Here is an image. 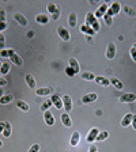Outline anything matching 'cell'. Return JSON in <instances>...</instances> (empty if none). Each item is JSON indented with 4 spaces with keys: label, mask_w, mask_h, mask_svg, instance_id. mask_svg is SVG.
I'll use <instances>...</instances> for the list:
<instances>
[{
    "label": "cell",
    "mask_w": 136,
    "mask_h": 152,
    "mask_svg": "<svg viewBox=\"0 0 136 152\" xmlns=\"http://www.w3.org/2000/svg\"><path fill=\"white\" fill-rule=\"evenodd\" d=\"M85 25L89 26V27H91V28H94L95 33H98L99 30H101V26H99V23H98V19L95 18L94 12H87L86 14Z\"/></svg>",
    "instance_id": "cell-1"
},
{
    "label": "cell",
    "mask_w": 136,
    "mask_h": 152,
    "mask_svg": "<svg viewBox=\"0 0 136 152\" xmlns=\"http://www.w3.org/2000/svg\"><path fill=\"white\" fill-rule=\"evenodd\" d=\"M8 50V57H10V60H11V63L14 64V65L16 66H22L23 65V60H22V57L19 56L16 52H14V49H7Z\"/></svg>",
    "instance_id": "cell-2"
},
{
    "label": "cell",
    "mask_w": 136,
    "mask_h": 152,
    "mask_svg": "<svg viewBox=\"0 0 136 152\" xmlns=\"http://www.w3.org/2000/svg\"><path fill=\"white\" fill-rule=\"evenodd\" d=\"M48 12L52 15V19L57 20V19L60 18L61 12H60V7L57 6L54 3H48Z\"/></svg>",
    "instance_id": "cell-3"
},
{
    "label": "cell",
    "mask_w": 136,
    "mask_h": 152,
    "mask_svg": "<svg viewBox=\"0 0 136 152\" xmlns=\"http://www.w3.org/2000/svg\"><path fill=\"white\" fill-rule=\"evenodd\" d=\"M120 10H121V4L118 3V1H113V3L109 6V8H108V15H110L112 18H113L114 15H117L118 12H120Z\"/></svg>",
    "instance_id": "cell-4"
},
{
    "label": "cell",
    "mask_w": 136,
    "mask_h": 152,
    "mask_svg": "<svg viewBox=\"0 0 136 152\" xmlns=\"http://www.w3.org/2000/svg\"><path fill=\"white\" fill-rule=\"evenodd\" d=\"M118 101L123 102V103H133L136 101V94L133 92H127V94H123L118 98Z\"/></svg>",
    "instance_id": "cell-5"
},
{
    "label": "cell",
    "mask_w": 136,
    "mask_h": 152,
    "mask_svg": "<svg viewBox=\"0 0 136 152\" xmlns=\"http://www.w3.org/2000/svg\"><path fill=\"white\" fill-rule=\"evenodd\" d=\"M57 34L60 35V38L63 39V41H65V42H68L71 39L70 31H68L65 27H63V26H59V27H57Z\"/></svg>",
    "instance_id": "cell-6"
},
{
    "label": "cell",
    "mask_w": 136,
    "mask_h": 152,
    "mask_svg": "<svg viewBox=\"0 0 136 152\" xmlns=\"http://www.w3.org/2000/svg\"><path fill=\"white\" fill-rule=\"evenodd\" d=\"M108 8H109V4L108 3H102L101 6L97 8V11L94 12L95 18H97V19H98V18H104V15L108 12Z\"/></svg>",
    "instance_id": "cell-7"
},
{
    "label": "cell",
    "mask_w": 136,
    "mask_h": 152,
    "mask_svg": "<svg viewBox=\"0 0 136 152\" xmlns=\"http://www.w3.org/2000/svg\"><path fill=\"white\" fill-rule=\"evenodd\" d=\"M61 99H63V107L65 110V113L70 114V111L72 110V99H71V96L70 95H64Z\"/></svg>",
    "instance_id": "cell-8"
},
{
    "label": "cell",
    "mask_w": 136,
    "mask_h": 152,
    "mask_svg": "<svg viewBox=\"0 0 136 152\" xmlns=\"http://www.w3.org/2000/svg\"><path fill=\"white\" fill-rule=\"evenodd\" d=\"M116 52H117L116 45L114 44H108V46H106V58L113 60L114 57H116Z\"/></svg>",
    "instance_id": "cell-9"
},
{
    "label": "cell",
    "mask_w": 136,
    "mask_h": 152,
    "mask_svg": "<svg viewBox=\"0 0 136 152\" xmlns=\"http://www.w3.org/2000/svg\"><path fill=\"white\" fill-rule=\"evenodd\" d=\"M51 101H52V103H53L54 106L57 107V110H61V109H64L63 107V99H61L57 94H52Z\"/></svg>",
    "instance_id": "cell-10"
},
{
    "label": "cell",
    "mask_w": 136,
    "mask_h": 152,
    "mask_svg": "<svg viewBox=\"0 0 136 152\" xmlns=\"http://www.w3.org/2000/svg\"><path fill=\"white\" fill-rule=\"evenodd\" d=\"M98 99V95L95 94V92H90V94H86L85 96L82 98V103H93V102H95Z\"/></svg>",
    "instance_id": "cell-11"
},
{
    "label": "cell",
    "mask_w": 136,
    "mask_h": 152,
    "mask_svg": "<svg viewBox=\"0 0 136 152\" xmlns=\"http://www.w3.org/2000/svg\"><path fill=\"white\" fill-rule=\"evenodd\" d=\"M44 121H45V124H46L48 126H53L54 125V117L49 110L44 111Z\"/></svg>",
    "instance_id": "cell-12"
},
{
    "label": "cell",
    "mask_w": 136,
    "mask_h": 152,
    "mask_svg": "<svg viewBox=\"0 0 136 152\" xmlns=\"http://www.w3.org/2000/svg\"><path fill=\"white\" fill-rule=\"evenodd\" d=\"M35 94L38 96H46V95L53 94V88L51 87H42V88H35Z\"/></svg>",
    "instance_id": "cell-13"
},
{
    "label": "cell",
    "mask_w": 136,
    "mask_h": 152,
    "mask_svg": "<svg viewBox=\"0 0 136 152\" xmlns=\"http://www.w3.org/2000/svg\"><path fill=\"white\" fill-rule=\"evenodd\" d=\"M14 19L16 20V23L21 26H27V19L25 18V15H22L21 12H14Z\"/></svg>",
    "instance_id": "cell-14"
},
{
    "label": "cell",
    "mask_w": 136,
    "mask_h": 152,
    "mask_svg": "<svg viewBox=\"0 0 136 152\" xmlns=\"http://www.w3.org/2000/svg\"><path fill=\"white\" fill-rule=\"evenodd\" d=\"M97 84L102 86V87H108L109 84H110V82H109V77H105V76H95V80H94Z\"/></svg>",
    "instance_id": "cell-15"
},
{
    "label": "cell",
    "mask_w": 136,
    "mask_h": 152,
    "mask_svg": "<svg viewBox=\"0 0 136 152\" xmlns=\"http://www.w3.org/2000/svg\"><path fill=\"white\" fill-rule=\"evenodd\" d=\"M60 120H61V122H63L64 126H67V128L72 126V120H71V117H70V114H68V113H63V114H61Z\"/></svg>",
    "instance_id": "cell-16"
},
{
    "label": "cell",
    "mask_w": 136,
    "mask_h": 152,
    "mask_svg": "<svg viewBox=\"0 0 136 152\" xmlns=\"http://www.w3.org/2000/svg\"><path fill=\"white\" fill-rule=\"evenodd\" d=\"M132 118H133V114H131V113L125 114V115L123 117V120H121V126L123 128L129 126L131 124H132Z\"/></svg>",
    "instance_id": "cell-17"
},
{
    "label": "cell",
    "mask_w": 136,
    "mask_h": 152,
    "mask_svg": "<svg viewBox=\"0 0 136 152\" xmlns=\"http://www.w3.org/2000/svg\"><path fill=\"white\" fill-rule=\"evenodd\" d=\"M98 133H99V130L97 129V128H93V129H90V133L87 134V142H94L95 140H97Z\"/></svg>",
    "instance_id": "cell-18"
},
{
    "label": "cell",
    "mask_w": 136,
    "mask_h": 152,
    "mask_svg": "<svg viewBox=\"0 0 136 152\" xmlns=\"http://www.w3.org/2000/svg\"><path fill=\"white\" fill-rule=\"evenodd\" d=\"M80 142V133L76 130V132L72 133V136H71V140H70V144L71 147H76L78 144Z\"/></svg>",
    "instance_id": "cell-19"
},
{
    "label": "cell",
    "mask_w": 136,
    "mask_h": 152,
    "mask_svg": "<svg viewBox=\"0 0 136 152\" xmlns=\"http://www.w3.org/2000/svg\"><path fill=\"white\" fill-rule=\"evenodd\" d=\"M68 25L72 28L78 26V15H76V12H71L70 15H68Z\"/></svg>",
    "instance_id": "cell-20"
},
{
    "label": "cell",
    "mask_w": 136,
    "mask_h": 152,
    "mask_svg": "<svg viewBox=\"0 0 136 152\" xmlns=\"http://www.w3.org/2000/svg\"><path fill=\"white\" fill-rule=\"evenodd\" d=\"M109 82H110V84L113 86L116 90H123L124 88V84L121 80H118L117 77H109Z\"/></svg>",
    "instance_id": "cell-21"
},
{
    "label": "cell",
    "mask_w": 136,
    "mask_h": 152,
    "mask_svg": "<svg viewBox=\"0 0 136 152\" xmlns=\"http://www.w3.org/2000/svg\"><path fill=\"white\" fill-rule=\"evenodd\" d=\"M11 133H12V129H11V124L8 122V121H4V129H3V134L6 139H8V137H11Z\"/></svg>",
    "instance_id": "cell-22"
},
{
    "label": "cell",
    "mask_w": 136,
    "mask_h": 152,
    "mask_svg": "<svg viewBox=\"0 0 136 152\" xmlns=\"http://www.w3.org/2000/svg\"><path fill=\"white\" fill-rule=\"evenodd\" d=\"M25 80H26V83H27L29 88L35 90V79H34V76L30 75V73H27V75L25 76Z\"/></svg>",
    "instance_id": "cell-23"
},
{
    "label": "cell",
    "mask_w": 136,
    "mask_h": 152,
    "mask_svg": "<svg viewBox=\"0 0 136 152\" xmlns=\"http://www.w3.org/2000/svg\"><path fill=\"white\" fill-rule=\"evenodd\" d=\"M35 22L40 23V25H48L49 18H48L46 14H38V15L35 16Z\"/></svg>",
    "instance_id": "cell-24"
},
{
    "label": "cell",
    "mask_w": 136,
    "mask_h": 152,
    "mask_svg": "<svg viewBox=\"0 0 136 152\" xmlns=\"http://www.w3.org/2000/svg\"><path fill=\"white\" fill-rule=\"evenodd\" d=\"M80 31H82L85 35H89V34H90V37H94V35L97 34V33L94 31V28L89 27V26H86V25H82V26H80Z\"/></svg>",
    "instance_id": "cell-25"
},
{
    "label": "cell",
    "mask_w": 136,
    "mask_h": 152,
    "mask_svg": "<svg viewBox=\"0 0 136 152\" xmlns=\"http://www.w3.org/2000/svg\"><path fill=\"white\" fill-rule=\"evenodd\" d=\"M68 63H70V66H71V68H72V69L75 71V73H79L80 66H79V63H78V60H76V58L71 57L70 60H68Z\"/></svg>",
    "instance_id": "cell-26"
},
{
    "label": "cell",
    "mask_w": 136,
    "mask_h": 152,
    "mask_svg": "<svg viewBox=\"0 0 136 152\" xmlns=\"http://www.w3.org/2000/svg\"><path fill=\"white\" fill-rule=\"evenodd\" d=\"M16 107L19 109V110L25 111V113H27V111H30V106H29L26 102L23 101H16Z\"/></svg>",
    "instance_id": "cell-27"
},
{
    "label": "cell",
    "mask_w": 136,
    "mask_h": 152,
    "mask_svg": "<svg viewBox=\"0 0 136 152\" xmlns=\"http://www.w3.org/2000/svg\"><path fill=\"white\" fill-rule=\"evenodd\" d=\"M14 101V95L12 94H6L1 96V99H0V103L1 104H8L11 103V102Z\"/></svg>",
    "instance_id": "cell-28"
},
{
    "label": "cell",
    "mask_w": 136,
    "mask_h": 152,
    "mask_svg": "<svg viewBox=\"0 0 136 152\" xmlns=\"http://www.w3.org/2000/svg\"><path fill=\"white\" fill-rule=\"evenodd\" d=\"M80 77H82L83 80H86V82H93V80H95V75L91 72H82L80 73Z\"/></svg>",
    "instance_id": "cell-29"
},
{
    "label": "cell",
    "mask_w": 136,
    "mask_h": 152,
    "mask_svg": "<svg viewBox=\"0 0 136 152\" xmlns=\"http://www.w3.org/2000/svg\"><path fill=\"white\" fill-rule=\"evenodd\" d=\"M123 11L127 14L128 16H135V18H136V10L132 8V7H129V6H123Z\"/></svg>",
    "instance_id": "cell-30"
},
{
    "label": "cell",
    "mask_w": 136,
    "mask_h": 152,
    "mask_svg": "<svg viewBox=\"0 0 136 152\" xmlns=\"http://www.w3.org/2000/svg\"><path fill=\"white\" fill-rule=\"evenodd\" d=\"M108 137H109L108 130H102V132L98 133V136H97V140H95V141H104V140H106Z\"/></svg>",
    "instance_id": "cell-31"
},
{
    "label": "cell",
    "mask_w": 136,
    "mask_h": 152,
    "mask_svg": "<svg viewBox=\"0 0 136 152\" xmlns=\"http://www.w3.org/2000/svg\"><path fill=\"white\" fill-rule=\"evenodd\" d=\"M10 63H3L1 64V68H0V75H7L10 72Z\"/></svg>",
    "instance_id": "cell-32"
},
{
    "label": "cell",
    "mask_w": 136,
    "mask_h": 152,
    "mask_svg": "<svg viewBox=\"0 0 136 152\" xmlns=\"http://www.w3.org/2000/svg\"><path fill=\"white\" fill-rule=\"evenodd\" d=\"M52 104H53V103H52V101H51V99H46V101H45L44 103L41 104V110H42V111H46V110H49V107H51Z\"/></svg>",
    "instance_id": "cell-33"
},
{
    "label": "cell",
    "mask_w": 136,
    "mask_h": 152,
    "mask_svg": "<svg viewBox=\"0 0 136 152\" xmlns=\"http://www.w3.org/2000/svg\"><path fill=\"white\" fill-rule=\"evenodd\" d=\"M104 20H105V23H106L108 26L113 25V18H112L110 15H108V14H105V15H104Z\"/></svg>",
    "instance_id": "cell-34"
},
{
    "label": "cell",
    "mask_w": 136,
    "mask_h": 152,
    "mask_svg": "<svg viewBox=\"0 0 136 152\" xmlns=\"http://www.w3.org/2000/svg\"><path fill=\"white\" fill-rule=\"evenodd\" d=\"M65 73H67V75H68V76H70V77H74V76L76 75V73H75V71H74L70 65H68V66H65Z\"/></svg>",
    "instance_id": "cell-35"
},
{
    "label": "cell",
    "mask_w": 136,
    "mask_h": 152,
    "mask_svg": "<svg viewBox=\"0 0 136 152\" xmlns=\"http://www.w3.org/2000/svg\"><path fill=\"white\" fill-rule=\"evenodd\" d=\"M4 45H6V37L3 33H0V50L4 49Z\"/></svg>",
    "instance_id": "cell-36"
},
{
    "label": "cell",
    "mask_w": 136,
    "mask_h": 152,
    "mask_svg": "<svg viewBox=\"0 0 136 152\" xmlns=\"http://www.w3.org/2000/svg\"><path fill=\"white\" fill-rule=\"evenodd\" d=\"M40 148H41V145H40L38 142H35V144H33V145L30 147L29 152H40Z\"/></svg>",
    "instance_id": "cell-37"
},
{
    "label": "cell",
    "mask_w": 136,
    "mask_h": 152,
    "mask_svg": "<svg viewBox=\"0 0 136 152\" xmlns=\"http://www.w3.org/2000/svg\"><path fill=\"white\" fill-rule=\"evenodd\" d=\"M6 18H7V14L3 8H0V22H6Z\"/></svg>",
    "instance_id": "cell-38"
},
{
    "label": "cell",
    "mask_w": 136,
    "mask_h": 152,
    "mask_svg": "<svg viewBox=\"0 0 136 152\" xmlns=\"http://www.w3.org/2000/svg\"><path fill=\"white\" fill-rule=\"evenodd\" d=\"M0 57H1V58H6V57H8V50H7V49L0 50Z\"/></svg>",
    "instance_id": "cell-39"
},
{
    "label": "cell",
    "mask_w": 136,
    "mask_h": 152,
    "mask_svg": "<svg viewBox=\"0 0 136 152\" xmlns=\"http://www.w3.org/2000/svg\"><path fill=\"white\" fill-rule=\"evenodd\" d=\"M129 53H131V57H132L133 60L136 61V49L135 48H131V50H129Z\"/></svg>",
    "instance_id": "cell-40"
},
{
    "label": "cell",
    "mask_w": 136,
    "mask_h": 152,
    "mask_svg": "<svg viewBox=\"0 0 136 152\" xmlns=\"http://www.w3.org/2000/svg\"><path fill=\"white\" fill-rule=\"evenodd\" d=\"M7 28V23L6 22H0V33H3Z\"/></svg>",
    "instance_id": "cell-41"
},
{
    "label": "cell",
    "mask_w": 136,
    "mask_h": 152,
    "mask_svg": "<svg viewBox=\"0 0 136 152\" xmlns=\"http://www.w3.org/2000/svg\"><path fill=\"white\" fill-rule=\"evenodd\" d=\"M131 125H132V128H133V129L136 130V114H133V118H132V124H131Z\"/></svg>",
    "instance_id": "cell-42"
},
{
    "label": "cell",
    "mask_w": 136,
    "mask_h": 152,
    "mask_svg": "<svg viewBox=\"0 0 136 152\" xmlns=\"http://www.w3.org/2000/svg\"><path fill=\"white\" fill-rule=\"evenodd\" d=\"M7 84V80L4 77H0V87H4Z\"/></svg>",
    "instance_id": "cell-43"
},
{
    "label": "cell",
    "mask_w": 136,
    "mask_h": 152,
    "mask_svg": "<svg viewBox=\"0 0 136 152\" xmlns=\"http://www.w3.org/2000/svg\"><path fill=\"white\" fill-rule=\"evenodd\" d=\"M89 152H97V147H95L94 144H91V145H90V151Z\"/></svg>",
    "instance_id": "cell-44"
},
{
    "label": "cell",
    "mask_w": 136,
    "mask_h": 152,
    "mask_svg": "<svg viewBox=\"0 0 136 152\" xmlns=\"http://www.w3.org/2000/svg\"><path fill=\"white\" fill-rule=\"evenodd\" d=\"M3 129H4V121H1L0 122V134L3 133Z\"/></svg>",
    "instance_id": "cell-45"
},
{
    "label": "cell",
    "mask_w": 136,
    "mask_h": 152,
    "mask_svg": "<svg viewBox=\"0 0 136 152\" xmlns=\"http://www.w3.org/2000/svg\"><path fill=\"white\" fill-rule=\"evenodd\" d=\"M86 37V41L87 42H93V37H90V35H85Z\"/></svg>",
    "instance_id": "cell-46"
},
{
    "label": "cell",
    "mask_w": 136,
    "mask_h": 152,
    "mask_svg": "<svg viewBox=\"0 0 136 152\" xmlns=\"http://www.w3.org/2000/svg\"><path fill=\"white\" fill-rule=\"evenodd\" d=\"M4 95V92H3V87H0V99H1V96Z\"/></svg>",
    "instance_id": "cell-47"
},
{
    "label": "cell",
    "mask_w": 136,
    "mask_h": 152,
    "mask_svg": "<svg viewBox=\"0 0 136 152\" xmlns=\"http://www.w3.org/2000/svg\"><path fill=\"white\" fill-rule=\"evenodd\" d=\"M1 147H3V141H1V140H0V148H1Z\"/></svg>",
    "instance_id": "cell-48"
},
{
    "label": "cell",
    "mask_w": 136,
    "mask_h": 152,
    "mask_svg": "<svg viewBox=\"0 0 136 152\" xmlns=\"http://www.w3.org/2000/svg\"><path fill=\"white\" fill-rule=\"evenodd\" d=\"M132 48H135V49H136V42H135V44H133V46Z\"/></svg>",
    "instance_id": "cell-49"
},
{
    "label": "cell",
    "mask_w": 136,
    "mask_h": 152,
    "mask_svg": "<svg viewBox=\"0 0 136 152\" xmlns=\"http://www.w3.org/2000/svg\"><path fill=\"white\" fill-rule=\"evenodd\" d=\"M1 64H3V63H1V61H0V68H1Z\"/></svg>",
    "instance_id": "cell-50"
}]
</instances>
